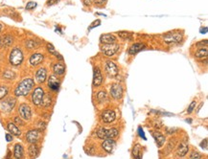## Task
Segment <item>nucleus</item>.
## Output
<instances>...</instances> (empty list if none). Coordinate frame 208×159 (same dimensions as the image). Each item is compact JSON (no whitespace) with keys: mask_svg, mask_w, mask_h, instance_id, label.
Returning a JSON list of instances; mask_svg holds the SVG:
<instances>
[{"mask_svg":"<svg viewBox=\"0 0 208 159\" xmlns=\"http://www.w3.org/2000/svg\"><path fill=\"white\" fill-rule=\"evenodd\" d=\"M35 86V81L32 78H25L15 86L14 88V95L17 97L27 96V95L32 91V89Z\"/></svg>","mask_w":208,"mask_h":159,"instance_id":"nucleus-1","label":"nucleus"},{"mask_svg":"<svg viewBox=\"0 0 208 159\" xmlns=\"http://www.w3.org/2000/svg\"><path fill=\"white\" fill-rule=\"evenodd\" d=\"M23 59H24V55L20 48H18V47H14V48L12 49L10 56H9V60L12 65H14V66L20 65L23 61Z\"/></svg>","mask_w":208,"mask_h":159,"instance_id":"nucleus-2","label":"nucleus"},{"mask_svg":"<svg viewBox=\"0 0 208 159\" xmlns=\"http://www.w3.org/2000/svg\"><path fill=\"white\" fill-rule=\"evenodd\" d=\"M44 90L41 86H37L36 88L33 90L32 92V95H31V100H32V103L36 106V107H38L41 105V102H42V99H43V96H44Z\"/></svg>","mask_w":208,"mask_h":159,"instance_id":"nucleus-3","label":"nucleus"},{"mask_svg":"<svg viewBox=\"0 0 208 159\" xmlns=\"http://www.w3.org/2000/svg\"><path fill=\"white\" fill-rule=\"evenodd\" d=\"M110 96L112 97L115 100H119L123 97V93H124V89L121 84L119 83H112L110 85Z\"/></svg>","mask_w":208,"mask_h":159,"instance_id":"nucleus-4","label":"nucleus"},{"mask_svg":"<svg viewBox=\"0 0 208 159\" xmlns=\"http://www.w3.org/2000/svg\"><path fill=\"white\" fill-rule=\"evenodd\" d=\"M18 113L20 115V118H22L23 120L29 121L30 119L32 118V109L29 107V105L23 103L21 104L18 107Z\"/></svg>","mask_w":208,"mask_h":159,"instance_id":"nucleus-5","label":"nucleus"},{"mask_svg":"<svg viewBox=\"0 0 208 159\" xmlns=\"http://www.w3.org/2000/svg\"><path fill=\"white\" fill-rule=\"evenodd\" d=\"M119 48H120V46H119V44H117V43H111V44H104L102 47H101V49H102V52L105 54V55H107V56H113V55H115L117 52H118V50H119Z\"/></svg>","mask_w":208,"mask_h":159,"instance_id":"nucleus-6","label":"nucleus"},{"mask_svg":"<svg viewBox=\"0 0 208 159\" xmlns=\"http://www.w3.org/2000/svg\"><path fill=\"white\" fill-rule=\"evenodd\" d=\"M101 119L104 123H107V124H109V123H112L115 119H116V113L115 111L112 110V109H106L104 110L102 114H101Z\"/></svg>","mask_w":208,"mask_h":159,"instance_id":"nucleus-7","label":"nucleus"},{"mask_svg":"<svg viewBox=\"0 0 208 159\" xmlns=\"http://www.w3.org/2000/svg\"><path fill=\"white\" fill-rule=\"evenodd\" d=\"M41 139V131L37 130H31L26 133V140L30 144H37Z\"/></svg>","mask_w":208,"mask_h":159,"instance_id":"nucleus-8","label":"nucleus"},{"mask_svg":"<svg viewBox=\"0 0 208 159\" xmlns=\"http://www.w3.org/2000/svg\"><path fill=\"white\" fill-rule=\"evenodd\" d=\"M47 85L49 87V89L53 90V91H58L60 86H61V81L60 79L56 76V75H51L48 78L47 81Z\"/></svg>","mask_w":208,"mask_h":159,"instance_id":"nucleus-9","label":"nucleus"},{"mask_svg":"<svg viewBox=\"0 0 208 159\" xmlns=\"http://www.w3.org/2000/svg\"><path fill=\"white\" fill-rule=\"evenodd\" d=\"M105 70H106V73L108 75V77H111V78L117 76L118 71H119L117 65L115 64L113 61H111V60H108L106 62Z\"/></svg>","mask_w":208,"mask_h":159,"instance_id":"nucleus-10","label":"nucleus"},{"mask_svg":"<svg viewBox=\"0 0 208 159\" xmlns=\"http://www.w3.org/2000/svg\"><path fill=\"white\" fill-rule=\"evenodd\" d=\"M36 82L39 84L44 83L47 79V69L45 67H41L36 71L35 74Z\"/></svg>","mask_w":208,"mask_h":159,"instance_id":"nucleus-11","label":"nucleus"},{"mask_svg":"<svg viewBox=\"0 0 208 159\" xmlns=\"http://www.w3.org/2000/svg\"><path fill=\"white\" fill-rule=\"evenodd\" d=\"M182 35L180 33H168L164 36V41L167 43H178L181 41Z\"/></svg>","mask_w":208,"mask_h":159,"instance_id":"nucleus-12","label":"nucleus"},{"mask_svg":"<svg viewBox=\"0 0 208 159\" xmlns=\"http://www.w3.org/2000/svg\"><path fill=\"white\" fill-rule=\"evenodd\" d=\"M93 86L98 87L103 83V75L99 67H95L93 70Z\"/></svg>","mask_w":208,"mask_h":159,"instance_id":"nucleus-13","label":"nucleus"},{"mask_svg":"<svg viewBox=\"0 0 208 159\" xmlns=\"http://www.w3.org/2000/svg\"><path fill=\"white\" fill-rule=\"evenodd\" d=\"M44 56L41 53H35L33 55H31V57L29 59V63L31 66H37L43 61Z\"/></svg>","mask_w":208,"mask_h":159,"instance_id":"nucleus-14","label":"nucleus"},{"mask_svg":"<svg viewBox=\"0 0 208 159\" xmlns=\"http://www.w3.org/2000/svg\"><path fill=\"white\" fill-rule=\"evenodd\" d=\"M115 146H116V143L113 139H105V141L102 143L103 149L105 150V152H107L108 153H112Z\"/></svg>","mask_w":208,"mask_h":159,"instance_id":"nucleus-15","label":"nucleus"},{"mask_svg":"<svg viewBox=\"0 0 208 159\" xmlns=\"http://www.w3.org/2000/svg\"><path fill=\"white\" fill-rule=\"evenodd\" d=\"M53 72L56 76H63L65 73V65L63 62H56L53 64Z\"/></svg>","mask_w":208,"mask_h":159,"instance_id":"nucleus-16","label":"nucleus"},{"mask_svg":"<svg viewBox=\"0 0 208 159\" xmlns=\"http://www.w3.org/2000/svg\"><path fill=\"white\" fill-rule=\"evenodd\" d=\"M14 37L11 35H4L0 37V48H7L13 44Z\"/></svg>","mask_w":208,"mask_h":159,"instance_id":"nucleus-17","label":"nucleus"},{"mask_svg":"<svg viewBox=\"0 0 208 159\" xmlns=\"http://www.w3.org/2000/svg\"><path fill=\"white\" fill-rule=\"evenodd\" d=\"M100 41L101 43H104V44H111V43H116L117 38L112 34H105L100 37Z\"/></svg>","mask_w":208,"mask_h":159,"instance_id":"nucleus-18","label":"nucleus"},{"mask_svg":"<svg viewBox=\"0 0 208 159\" xmlns=\"http://www.w3.org/2000/svg\"><path fill=\"white\" fill-rule=\"evenodd\" d=\"M15 103H17L15 99H14V98H8V99H6L5 101H3L1 103V107H2V108L5 111H9V112H10V111H12V109L14 107Z\"/></svg>","mask_w":208,"mask_h":159,"instance_id":"nucleus-19","label":"nucleus"},{"mask_svg":"<svg viewBox=\"0 0 208 159\" xmlns=\"http://www.w3.org/2000/svg\"><path fill=\"white\" fill-rule=\"evenodd\" d=\"M189 149V145L186 142H181L180 145L179 146L178 149H177V156L178 157H183L185 156L186 153H188Z\"/></svg>","mask_w":208,"mask_h":159,"instance_id":"nucleus-20","label":"nucleus"},{"mask_svg":"<svg viewBox=\"0 0 208 159\" xmlns=\"http://www.w3.org/2000/svg\"><path fill=\"white\" fill-rule=\"evenodd\" d=\"M153 136H154L155 139L156 145H157L158 148H161V147L165 144L166 138H165V136H164V135H163L162 133H160L159 131H154V132H153Z\"/></svg>","mask_w":208,"mask_h":159,"instance_id":"nucleus-21","label":"nucleus"},{"mask_svg":"<svg viewBox=\"0 0 208 159\" xmlns=\"http://www.w3.org/2000/svg\"><path fill=\"white\" fill-rule=\"evenodd\" d=\"M14 159H23L24 157V149L22 145L17 144L14 149Z\"/></svg>","mask_w":208,"mask_h":159,"instance_id":"nucleus-22","label":"nucleus"},{"mask_svg":"<svg viewBox=\"0 0 208 159\" xmlns=\"http://www.w3.org/2000/svg\"><path fill=\"white\" fill-rule=\"evenodd\" d=\"M7 129H8V130H9V132L12 133L13 135H14V136H20L21 135L20 130L18 128V126L14 123H8Z\"/></svg>","mask_w":208,"mask_h":159,"instance_id":"nucleus-23","label":"nucleus"},{"mask_svg":"<svg viewBox=\"0 0 208 159\" xmlns=\"http://www.w3.org/2000/svg\"><path fill=\"white\" fill-rule=\"evenodd\" d=\"M143 48H145V44L143 43H134L132 44L130 49H129V54L131 55H135L136 53L140 52L141 50H143Z\"/></svg>","mask_w":208,"mask_h":159,"instance_id":"nucleus-24","label":"nucleus"},{"mask_svg":"<svg viewBox=\"0 0 208 159\" xmlns=\"http://www.w3.org/2000/svg\"><path fill=\"white\" fill-rule=\"evenodd\" d=\"M28 153L30 157L36 158L39 153V148L37 144H31L28 148Z\"/></svg>","mask_w":208,"mask_h":159,"instance_id":"nucleus-25","label":"nucleus"},{"mask_svg":"<svg viewBox=\"0 0 208 159\" xmlns=\"http://www.w3.org/2000/svg\"><path fill=\"white\" fill-rule=\"evenodd\" d=\"M53 104V98H52V95L47 93V94H44L43 96V99H42V102H41V105L43 107H49L51 105Z\"/></svg>","mask_w":208,"mask_h":159,"instance_id":"nucleus-26","label":"nucleus"},{"mask_svg":"<svg viewBox=\"0 0 208 159\" xmlns=\"http://www.w3.org/2000/svg\"><path fill=\"white\" fill-rule=\"evenodd\" d=\"M208 55V50L207 47H201L199 49H198L195 53V57L197 59H206Z\"/></svg>","mask_w":208,"mask_h":159,"instance_id":"nucleus-27","label":"nucleus"},{"mask_svg":"<svg viewBox=\"0 0 208 159\" xmlns=\"http://www.w3.org/2000/svg\"><path fill=\"white\" fill-rule=\"evenodd\" d=\"M119 134V130L115 128H112V129H109V130H107V132H106V139H113L115 137L118 136Z\"/></svg>","mask_w":208,"mask_h":159,"instance_id":"nucleus-28","label":"nucleus"},{"mask_svg":"<svg viewBox=\"0 0 208 159\" xmlns=\"http://www.w3.org/2000/svg\"><path fill=\"white\" fill-rule=\"evenodd\" d=\"M39 44L41 43L36 41H33V39H28V41H26V42H25V47L28 50H34V49L37 48Z\"/></svg>","mask_w":208,"mask_h":159,"instance_id":"nucleus-29","label":"nucleus"},{"mask_svg":"<svg viewBox=\"0 0 208 159\" xmlns=\"http://www.w3.org/2000/svg\"><path fill=\"white\" fill-rule=\"evenodd\" d=\"M132 156L134 159H142V153H141V146L139 144L135 145L132 149Z\"/></svg>","mask_w":208,"mask_h":159,"instance_id":"nucleus-30","label":"nucleus"},{"mask_svg":"<svg viewBox=\"0 0 208 159\" xmlns=\"http://www.w3.org/2000/svg\"><path fill=\"white\" fill-rule=\"evenodd\" d=\"M108 100V94L106 91H99L97 93V101L100 103V104H103V103H105L106 101Z\"/></svg>","mask_w":208,"mask_h":159,"instance_id":"nucleus-31","label":"nucleus"},{"mask_svg":"<svg viewBox=\"0 0 208 159\" xmlns=\"http://www.w3.org/2000/svg\"><path fill=\"white\" fill-rule=\"evenodd\" d=\"M46 47H47V50H48V52H49L50 54L55 55V56H57V58H58V59H60L61 60H62V57H61V55H60L57 51H56L55 47H54L51 43H47Z\"/></svg>","mask_w":208,"mask_h":159,"instance_id":"nucleus-32","label":"nucleus"},{"mask_svg":"<svg viewBox=\"0 0 208 159\" xmlns=\"http://www.w3.org/2000/svg\"><path fill=\"white\" fill-rule=\"evenodd\" d=\"M118 35L120 37H122L123 39H127V41H131L132 39V33H130V32L121 31V32H119Z\"/></svg>","mask_w":208,"mask_h":159,"instance_id":"nucleus-33","label":"nucleus"},{"mask_svg":"<svg viewBox=\"0 0 208 159\" xmlns=\"http://www.w3.org/2000/svg\"><path fill=\"white\" fill-rule=\"evenodd\" d=\"M8 93H9V87L6 85H1L0 86V100L4 99Z\"/></svg>","mask_w":208,"mask_h":159,"instance_id":"nucleus-34","label":"nucleus"},{"mask_svg":"<svg viewBox=\"0 0 208 159\" xmlns=\"http://www.w3.org/2000/svg\"><path fill=\"white\" fill-rule=\"evenodd\" d=\"M3 77L6 80H14L15 77H17V75H15V73L13 72V71H6V72H4V74H3Z\"/></svg>","mask_w":208,"mask_h":159,"instance_id":"nucleus-35","label":"nucleus"},{"mask_svg":"<svg viewBox=\"0 0 208 159\" xmlns=\"http://www.w3.org/2000/svg\"><path fill=\"white\" fill-rule=\"evenodd\" d=\"M188 159H202V154L198 152H197V150H193V152L190 153Z\"/></svg>","mask_w":208,"mask_h":159,"instance_id":"nucleus-36","label":"nucleus"},{"mask_svg":"<svg viewBox=\"0 0 208 159\" xmlns=\"http://www.w3.org/2000/svg\"><path fill=\"white\" fill-rule=\"evenodd\" d=\"M84 150H85V153H86L87 154H90V155H94L95 153H96V149H95V147L92 146V145L88 147V149H84Z\"/></svg>","mask_w":208,"mask_h":159,"instance_id":"nucleus-37","label":"nucleus"},{"mask_svg":"<svg viewBox=\"0 0 208 159\" xmlns=\"http://www.w3.org/2000/svg\"><path fill=\"white\" fill-rule=\"evenodd\" d=\"M37 130H39V131L44 130L46 129V123H44V122H42V121L38 122V123H37Z\"/></svg>","mask_w":208,"mask_h":159,"instance_id":"nucleus-38","label":"nucleus"},{"mask_svg":"<svg viewBox=\"0 0 208 159\" xmlns=\"http://www.w3.org/2000/svg\"><path fill=\"white\" fill-rule=\"evenodd\" d=\"M14 121L15 124H17V126H24V121H23V119L20 118V117H14Z\"/></svg>","mask_w":208,"mask_h":159,"instance_id":"nucleus-39","label":"nucleus"},{"mask_svg":"<svg viewBox=\"0 0 208 159\" xmlns=\"http://www.w3.org/2000/svg\"><path fill=\"white\" fill-rule=\"evenodd\" d=\"M196 106H197V102H196V101H193V102L191 103V105L189 106V107H188V109H187V112H188V113H191L192 111H193V110L195 109Z\"/></svg>","mask_w":208,"mask_h":159,"instance_id":"nucleus-40","label":"nucleus"},{"mask_svg":"<svg viewBox=\"0 0 208 159\" xmlns=\"http://www.w3.org/2000/svg\"><path fill=\"white\" fill-rule=\"evenodd\" d=\"M36 7H37V3L31 1V2L27 3V5H26V10H33V9H35Z\"/></svg>","mask_w":208,"mask_h":159,"instance_id":"nucleus-41","label":"nucleus"},{"mask_svg":"<svg viewBox=\"0 0 208 159\" xmlns=\"http://www.w3.org/2000/svg\"><path fill=\"white\" fill-rule=\"evenodd\" d=\"M175 142L174 140H170V144L168 145V147H167V149H168V150H167V153H170L171 150H172V149L175 147Z\"/></svg>","mask_w":208,"mask_h":159,"instance_id":"nucleus-42","label":"nucleus"},{"mask_svg":"<svg viewBox=\"0 0 208 159\" xmlns=\"http://www.w3.org/2000/svg\"><path fill=\"white\" fill-rule=\"evenodd\" d=\"M59 1H60V0H48L47 5H48V6H51V5H54V4H56V3H58Z\"/></svg>","mask_w":208,"mask_h":159,"instance_id":"nucleus-43","label":"nucleus"},{"mask_svg":"<svg viewBox=\"0 0 208 159\" xmlns=\"http://www.w3.org/2000/svg\"><path fill=\"white\" fill-rule=\"evenodd\" d=\"M100 23H101V21L98 19L97 21H94L92 24H91V26H90V29H92V28H94V27H97V25H100Z\"/></svg>","mask_w":208,"mask_h":159,"instance_id":"nucleus-44","label":"nucleus"},{"mask_svg":"<svg viewBox=\"0 0 208 159\" xmlns=\"http://www.w3.org/2000/svg\"><path fill=\"white\" fill-rule=\"evenodd\" d=\"M83 3H84V6H87V7L91 6V4H92L91 0H83Z\"/></svg>","mask_w":208,"mask_h":159,"instance_id":"nucleus-45","label":"nucleus"},{"mask_svg":"<svg viewBox=\"0 0 208 159\" xmlns=\"http://www.w3.org/2000/svg\"><path fill=\"white\" fill-rule=\"evenodd\" d=\"M201 147L204 149H207V139H204V141L201 143Z\"/></svg>","mask_w":208,"mask_h":159,"instance_id":"nucleus-46","label":"nucleus"},{"mask_svg":"<svg viewBox=\"0 0 208 159\" xmlns=\"http://www.w3.org/2000/svg\"><path fill=\"white\" fill-rule=\"evenodd\" d=\"M138 131H139V135H140V136H141L144 140H146V137H145V134H144L143 130H142L141 128H139V129H138Z\"/></svg>","mask_w":208,"mask_h":159,"instance_id":"nucleus-47","label":"nucleus"},{"mask_svg":"<svg viewBox=\"0 0 208 159\" xmlns=\"http://www.w3.org/2000/svg\"><path fill=\"white\" fill-rule=\"evenodd\" d=\"M197 45L198 46H202V47L204 45V47H206L207 46V41H206V39H205V41H202V42H198Z\"/></svg>","mask_w":208,"mask_h":159,"instance_id":"nucleus-48","label":"nucleus"},{"mask_svg":"<svg viewBox=\"0 0 208 159\" xmlns=\"http://www.w3.org/2000/svg\"><path fill=\"white\" fill-rule=\"evenodd\" d=\"M6 140L8 141V142H11V141H13V136L10 134V133H7L6 134Z\"/></svg>","mask_w":208,"mask_h":159,"instance_id":"nucleus-49","label":"nucleus"},{"mask_svg":"<svg viewBox=\"0 0 208 159\" xmlns=\"http://www.w3.org/2000/svg\"><path fill=\"white\" fill-rule=\"evenodd\" d=\"M104 2H106V0H94V3L96 4H103Z\"/></svg>","mask_w":208,"mask_h":159,"instance_id":"nucleus-50","label":"nucleus"},{"mask_svg":"<svg viewBox=\"0 0 208 159\" xmlns=\"http://www.w3.org/2000/svg\"><path fill=\"white\" fill-rule=\"evenodd\" d=\"M201 32H202V34H203V33H204V34L207 33V27H205L204 29H201Z\"/></svg>","mask_w":208,"mask_h":159,"instance_id":"nucleus-51","label":"nucleus"},{"mask_svg":"<svg viewBox=\"0 0 208 159\" xmlns=\"http://www.w3.org/2000/svg\"><path fill=\"white\" fill-rule=\"evenodd\" d=\"M2 28H3V25H2V23H0V32H1Z\"/></svg>","mask_w":208,"mask_h":159,"instance_id":"nucleus-52","label":"nucleus"},{"mask_svg":"<svg viewBox=\"0 0 208 159\" xmlns=\"http://www.w3.org/2000/svg\"><path fill=\"white\" fill-rule=\"evenodd\" d=\"M205 159H206V158H205Z\"/></svg>","mask_w":208,"mask_h":159,"instance_id":"nucleus-53","label":"nucleus"}]
</instances>
